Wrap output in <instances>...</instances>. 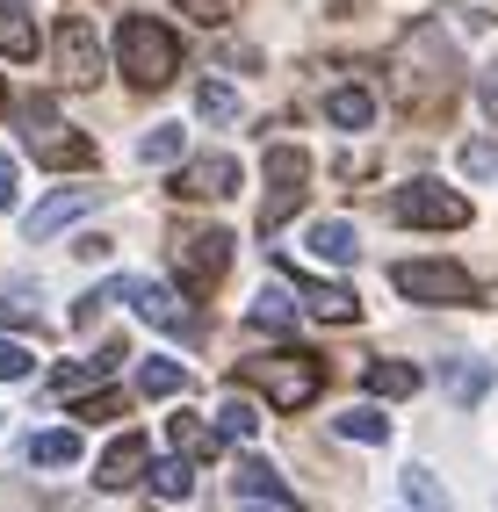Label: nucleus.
Instances as JSON below:
<instances>
[{
  "label": "nucleus",
  "instance_id": "f257e3e1",
  "mask_svg": "<svg viewBox=\"0 0 498 512\" xmlns=\"http://www.w3.org/2000/svg\"><path fill=\"white\" fill-rule=\"evenodd\" d=\"M116 65L130 73V87H166L181 73V44H174V29L152 22V15H123L116 29Z\"/></svg>",
  "mask_w": 498,
  "mask_h": 512
},
{
  "label": "nucleus",
  "instance_id": "f03ea898",
  "mask_svg": "<svg viewBox=\"0 0 498 512\" xmlns=\"http://www.w3.org/2000/svg\"><path fill=\"white\" fill-rule=\"evenodd\" d=\"M239 383H253V390H268V404L275 412H304V404L325 390V361L318 354H260V361H239Z\"/></svg>",
  "mask_w": 498,
  "mask_h": 512
},
{
  "label": "nucleus",
  "instance_id": "7ed1b4c3",
  "mask_svg": "<svg viewBox=\"0 0 498 512\" xmlns=\"http://www.w3.org/2000/svg\"><path fill=\"white\" fill-rule=\"evenodd\" d=\"M22 145H29V159H37V166H94V138L65 130L44 94L22 101Z\"/></svg>",
  "mask_w": 498,
  "mask_h": 512
},
{
  "label": "nucleus",
  "instance_id": "20e7f679",
  "mask_svg": "<svg viewBox=\"0 0 498 512\" xmlns=\"http://www.w3.org/2000/svg\"><path fill=\"white\" fill-rule=\"evenodd\" d=\"M390 282H397V296H412V303H477V282L462 275L455 260H397Z\"/></svg>",
  "mask_w": 498,
  "mask_h": 512
},
{
  "label": "nucleus",
  "instance_id": "39448f33",
  "mask_svg": "<svg viewBox=\"0 0 498 512\" xmlns=\"http://www.w3.org/2000/svg\"><path fill=\"white\" fill-rule=\"evenodd\" d=\"M390 217H397V224H426V231H462V224H470V202H462L455 188L412 181V188L390 195Z\"/></svg>",
  "mask_w": 498,
  "mask_h": 512
},
{
  "label": "nucleus",
  "instance_id": "423d86ee",
  "mask_svg": "<svg viewBox=\"0 0 498 512\" xmlns=\"http://www.w3.org/2000/svg\"><path fill=\"white\" fill-rule=\"evenodd\" d=\"M174 267H181V289L203 296L224 267H231V231H181L174 238Z\"/></svg>",
  "mask_w": 498,
  "mask_h": 512
},
{
  "label": "nucleus",
  "instance_id": "0eeeda50",
  "mask_svg": "<svg viewBox=\"0 0 498 512\" xmlns=\"http://www.w3.org/2000/svg\"><path fill=\"white\" fill-rule=\"evenodd\" d=\"M58 80L65 87H94V80H102V37H94L87 15L58 22Z\"/></svg>",
  "mask_w": 498,
  "mask_h": 512
},
{
  "label": "nucleus",
  "instance_id": "6e6552de",
  "mask_svg": "<svg viewBox=\"0 0 498 512\" xmlns=\"http://www.w3.org/2000/svg\"><path fill=\"white\" fill-rule=\"evenodd\" d=\"M109 296H123L130 311H138L145 325H159V332H203V318L188 311V296H174V289H152V282H116Z\"/></svg>",
  "mask_w": 498,
  "mask_h": 512
},
{
  "label": "nucleus",
  "instance_id": "1a4fd4ad",
  "mask_svg": "<svg viewBox=\"0 0 498 512\" xmlns=\"http://www.w3.org/2000/svg\"><path fill=\"white\" fill-rule=\"evenodd\" d=\"M174 195L181 202H224V195H239V159L231 152H210V159H195L174 174Z\"/></svg>",
  "mask_w": 498,
  "mask_h": 512
},
{
  "label": "nucleus",
  "instance_id": "9d476101",
  "mask_svg": "<svg viewBox=\"0 0 498 512\" xmlns=\"http://www.w3.org/2000/svg\"><path fill=\"white\" fill-rule=\"evenodd\" d=\"M138 469H145V433H123V440H109V455L94 462V484L123 491V484H138Z\"/></svg>",
  "mask_w": 498,
  "mask_h": 512
},
{
  "label": "nucleus",
  "instance_id": "9b49d317",
  "mask_svg": "<svg viewBox=\"0 0 498 512\" xmlns=\"http://www.w3.org/2000/svg\"><path fill=\"white\" fill-rule=\"evenodd\" d=\"M116 361H123V339H109V347H102V361H73V368H58V375H51V390H58V397H80V390H102Z\"/></svg>",
  "mask_w": 498,
  "mask_h": 512
},
{
  "label": "nucleus",
  "instance_id": "f8f14e48",
  "mask_svg": "<svg viewBox=\"0 0 498 512\" xmlns=\"http://www.w3.org/2000/svg\"><path fill=\"white\" fill-rule=\"evenodd\" d=\"M80 210H94V188H65V195H51L44 210H29V217H22V231H29V238H51L58 224H73Z\"/></svg>",
  "mask_w": 498,
  "mask_h": 512
},
{
  "label": "nucleus",
  "instance_id": "ddd939ff",
  "mask_svg": "<svg viewBox=\"0 0 498 512\" xmlns=\"http://www.w3.org/2000/svg\"><path fill=\"white\" fill-rule=\"evenodd\" d=\"M0 51L8 58H37V15L22 0H0Z\"/></svg>",
  "mask_w": 498,
  "mask_h": 512
},
{
  "label": "nucleus",
  "instance_id": "4468645a",
  "mask_svg": "<svg viewBox=\"0 0 498 512\" xmlns=\"http://www.w3.org/2000/svg\"><path fill=\"white\" fill-rule=\"evenodd\" d=\"M304 303H311V318H332V325H354L361 318V296L340 289V282H304Z\"/></svg>",
  "mask_w": 498,
  "mask_h": 512
},
{
  "label": "nucleus",
  "instance_id": "2eb2a0df",
  "mask_svg": "<svg viewBox=\"0 0 498 512\" xmlns=\"http://www.w3.org/2000/svg\"><path fill=\"white\" fill-rule=\"evenodd\" d=\"M325 116L340 123V130H369V123H376V94H361V87H332V94H325Z\"/></svg>",
  "mask_w": 498,
  "mask_h": 512
},
{
  "label": "nucleus",
  "instance_id": "dca6fc26",
  "mask_svg": "<svg viewBox=\"0 0 498 512\" xmlns=\"http://www.w3.org/2000/svg\"><path fill=\"white\" fill-rule=\"evenodd\" d=\"M311 253L318 260H332V267H347L361 246H354V224L347 217H325V224H311Z\"/></svg>",
  "mask_w": 498,
  "mask_h": 512
},
{
  "label": "nucleus",
  "instance_id": "f3484780",
  "mask_svg": "<svg viewBox=\"0 0 498 512\" xmlns=\"http://www.w3.org/2000/svg\"><path fill=\"white\" fill-rule=\"evenodd\" d=\"M166 433H174V448H181V462H210L217 455V433L195 419V412H181V419H166Z\"/></svg>",
  "mask_w": 498,
  "mask_h": 512
},
{
  "label": "nucleus",
  "instance_id": "a211bd4d",
  "mask_svg": "<svg viewBox=\"0 0 498 512\" xmlns=\"http://www.w3.org/2000/svg\"><path fill=\"white\" fill-rule=\"evenodd\" d=\"M268 181H275L282 195H304V181H311V152L275 145V152H268Z\"/></svg>",
  "mask_w": 498,
  "mask_h": 512
},
{
  "label": "nucleus",
  "instance_id": "6ab92c4d",
  "mask_svg": "<svg viewBox=\"0 0 498 512\" xmlns=\"http://www.w3.org/2000/svg\"><path fill=\"white\" fill-rule=\"evenodd\" d=\"M239 491H246V498H275V505H289L282 469H275V462H260V455H246V462H239Z\"/></svg>",
  "mask_w": 498,
  "mask_h": 512
},
{
  "label": "nucleus",
  "instance_id": "aec40b11",
  "mask_svg": "<svg viewBox=\"0 0 498 512\" xmlns=\"http://www.w3.org/2000/svg\"><path fill=\"white\" fill-rule=\"evenodd\" d=\"M361 383H369L376 397H412V390H419V368H405V361H369V368H361Z\"/></svg>",
  "mask_w": 498,
  "mask_h": 512
},
{
  "label": "nucleus",
  "instance_id": "412c9836",
  "mask_svg": "<svg viewBox=\"0 0 498 512\" xmlns=\"http://www.w3.org/2000/svg\"><path fill=\"white\" fill-rule=\"evenodd\" d=\"M29 462H44V469L80 462V433H37V440H29Z\"/></svg>",
  "mask_w": 498,
  "mask_h": 512
},
{
  "label": "nucleus",
  "instance_id": "4be33fe9",
  "mask_svg": "<svg viewBox=\"0 0 498 512\" xmlns=\"http://www.w3.org/2000/svg\"><path fill=\"white\" fill-rule=\"evenodd\" d=\"M332 426H340L347 440H390V419L376 412V404H354V412H340Z\"/></svg>",
  "mask_w": 498,
  "mask_h": 512
},
{
  "label": "nucleus",
  "instance_id": "5701e85b",
  "mask_svg": "<svg viewBox=\"0 0 498 512\" xmlns=\"http://www.w3.org/2000/svg\"><path fill=\"white\" fill-rule=\"evenodd\" d=\"M138 390H145V397H181L188 375H181L174 361H145V368H138Z\"/></svg>",
  "mask_w": 498,
  "mask_h": 512
},
{
  "label": "nucleus",
  "instance_id": "b1692460",
  "mask_svg": "<svg viewBox=\"0 0 498 512\" xmlns=\"http://www.w3.org/2000/svg\"><path fill=\"white\" fill-rule=\"evenodd\" d=\"M181 145H188L181 130L159 123V130H145V138H138V159H145V166H166V159H181Z\"/></svg>",
  "mask_w": 498,
  "mask_h": 512
},
{
  "label": "nucleus",
  "instance_id": "393cba45",
  "mask_svg": "<svg viewBox=\"0 0 498 512\" xmlns=\"http://www.w3.org/2000/svg\"><path fill=\"white\" fill-rule=\"evenodd\" d=\"M289 318H296V311H289V289H260V296H253V325L289 332Z\"/></svg>",
  "mask_w": 498,
  "mask_h": 512
},
{
  "label": "nucleus",
  "instance_id": "a878e982",
  "mask_svg": "<svg viewBox=\"0 0 498 512\" xmlns=\"http://www.w3.org/2000/svg\"><path fill=\"white\" fill-rule=\"evenodd\" d=\"M397 484H405V498L419 505V512H455L441 491H434V476H426V469H405V476H397Z\"/></svg>",
  "mask_w": 498,
  "mask_h": 512
},
{
  "label": "nucleus",
  "instance_id": "bb28decb",
  "mask_svg": "<svg viewBox=\"0 0 498 512\" xmlns=\"http://www.w3.org/2000/svg\"><path fill=\"white\" fill-rule=\"evenodd\" d=\"M195 109H203L210 123H224V116H239V94L217 87V80H203V87H195Z\"/></svg>",
  "mask_w": 498,
  "mask_h": 512
},
{
  "label": "nucleus",
  "instance_id": "cd10ccee",
  "mask_svg": "<svg viewBox=\"0 0 498 512\" xmlns=\"http://www.w3.org/2000/svg\"><path fill=\"white\" fill-rule=\"evenodd\" d=\"M253 426H260V412H253V404H239V397L217 412V433H224V440H253Z\"/></svg>",
  "mask_w": 498,
  "mask_h": 512
},
{
  "label": "nucleus",
  "instance_id": "c85d7f7f",
  "mask_svg": "<svg viewBox=\"0 0 498 512\" xmlns=\"http://www.w3.org/2000/svg\"><path fill=\"white\" fill-rule=\"evenodd\" d=\"M152 484H159V498H188V491H195V469H188V462H159Z\"/></svg>",
  "mask_w": 498,
  "mask_h": 512
},
{
  "label": "nucleus",
  "instance_id": "c756f323",
  "mask_svg": "<svg viewBox=\"0 0 498 512\" xmlns=\"http://www.w3.org/2000/svg\"><path fill=\"white\" fill-rule=\"evenodd\" d=\"M174 8H181V15H195L203 29H224V22H231V0H174Z\"/></svg>",
  "mask_w": 498,
  "mask_h": 512
},
{
  "label": "nucleus",
  "instance_id": "7c9ffc66",
  "mask_svg": "<svg viewBox=\"0 0 498 512\" xmlns=\"http://www.w3.org/2000/svg\"><path fill=\"white\" fill-rule=\"evenodd\" d=\"M29 361H37L29 347H15V339H0V383H15V375H29Z\"/></svg>",
  "mask_w": 498,
  "mask_h": 512
},
{
  "label": "nucleus",
  "instance_id": "2f4dec72",
  "mask_svg": "<svg viewBox=\"0 0 498 512\" xmlns=\"http://www.w3.org/2000/svg\"><path fill=\"white\" fill-rule=\"evenodd\" d=\"M491 390V368H455V397L470 404V397H484Z\"/></svg>",
  "mask_w": 498,
  "mask_h": 512
},
{
  "label": "nucleus",
  "instance_id": "473e14b6",
  "mask_svg": "<svg viewBox=\"0 0 498 512\" xmlns=\"http://www.w3.org/2000/svg\"><path fill=\"white\" fill-rule=\"evenodd\" d=\"M22 325H37V311L15 303V296H0V332H22Z\"/></svg>",
  "mask_w": 498,
  "mask_h": 512
},
{
  "label": "nucleus",
  "instance_id": "72a5a7b5",
  "mask_svg": "<svg viewBox=\"0 0 498 512\" xmlns=\"http://www.w3.org/2000/svg\"><path fill=\"white\" fill-rule=\"evenodd\" d=\"M462 166H470V174H498V145H470Z\"/></svg>",
  "mask_w": 498,
  "mask_h": 512
},
{
  "label": "nucleus",
  "instance_id": "f704fd0d",
  "mask_svg": "<svg viewBox=\"0 0 498 512\" xmlns=\"http://www.w3.org/2000/svg\"><path fill=\"white\" fill-rule=\"evenodd\" d=\"M8 202H15V159L0 152V210H8Z\"/></svg>",
  "mask_w": 498,
  "mask_h": 512
},
{
  "label": "nucleus",
  "instance_id": "c9c22d12",
  "mask_svg": "<svg viewBox=\"0 0 498 512\" xmlns=\"http://www.w3.org/2000/svg\"><path fill=\"white\" fill-rule=\"evenodd\" d=\"M0 109H8V87H0Z\"/></svg>",
  "mask_w": 498,
  "mask_h": 512
},
{
  "label": "nucleus",
  "instance_id": "e433bc0d",
  "mask_svg": "<svg viewBox=\"0 0 498 512\" xmlns=\"http://www.w3.org/2000/svg\"><path fill=\"white\" fill-rule=\"evenodd\" d=\"M246 512H268V505H246Z\"/></svg>",
  "mask_w": 498,
  "mask_h": 512
}]
</instances>
